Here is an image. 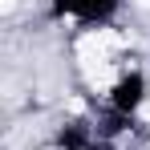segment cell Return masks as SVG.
Returning a JSON list of instances; mask_svg holds the SVG:
<instances>
[{"mask_svg": "<svg viewBox=\"0 0 150 150\" xmlns=\"http://www.w3.org/2000/svg\"><path fill=\"white\" fill-rule=\"evenodd\" d=\"M85 81H89L93 89H110V85H114V69H110V61H101V65H85Z\"/></svg>", "mask_w": 150, "mask_h": 150, "instance_id": "cell-1", "label": "cell"}, {"mask_svg": "<svg viewBox=\"0 0 150 150\" xmlns=\"http://www.w3.org/2000/svg\"><path fill=\"white\" fill-rule=\"evenodd\" d=\"M16 8V0H0V12H12Z\"/></svg>", "mask_w": 150, "mask_h": 150, "instance_id": "cell-2", "label": "cell"}, {"mask_svg": "<svg viewBox=\"0 0 150 150\" xmlns=\"http://www.w3.org/2000/svg\"><path fill=\"white\" fill-rule=\"evenodd\" d=\"M138 114H142V122H150V101H142V110H138Z\"/></svg>", "mask_w": 150, "mask_h": 150, "instance_id": "cell-3", "label": "cell"}, {"mask_svg": "<svg viewBox=\"0 0 150 150\" xmlns=\"http://www.w3.org/2000/svg\"><path fill=\"white\" fill-rule=\"evenodd\" d=\"M142 4H146V8H150V0H142Z\"/></svg>", "mask_w": 150, "mask_h": 150, "instance_id": "cell-4", "label": "cell"}]
</instances>
